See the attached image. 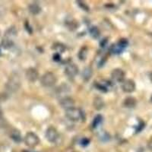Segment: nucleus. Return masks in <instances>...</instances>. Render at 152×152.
Instances as JSON below:
<instances>
[{
  "instance_id": "17",
  "label": "nucleus",
  "mask_w": 152,
  "mask_h": 152,
  "mask_svg": "<svg viewBox=\"0 0 152 152\" xmlns=\"http://www.w3.org/2000/svg\"><path fill=\"white\" fill-rule=\"evenodd\" d=\"M17 33H18V31H17V29L15 28V27L12 26V27H10L7 31H5V36L4 37L10 38V39H12V38L17 36Z\"/></svg>"
},
{
  "instance_id": "1",
  "label": "nucleus",
  "mask_w": 152,
  "mask_h": 152,
  "mask_svg": "<svg viewBox=\"0 0 152 152\" xmlns=\"http://www.w3.org/2000/svg\"><path fill=\"white\" fill-rule=\"evenodd\" d=\"M21 82L20 76L17 73H14L9 77L5 85V88L9 92L15 93L19 90V88H21Z\"/></svg>"
},
{
  "instance_id": "4",
  "label": "nucleus",
  "mask_w": 152,
  "mask_h": 152,
  "mask_svg": "<svg viewBox=\"0 0 152 152\" xmlns=\"http://www.w3.org/2000/svg\"><path fill=\"white\" fill-rule=\"evenodd\" d=\"M24 142L28 147L35 148L40 143V139L35 133L28 132L24 137Z\"/></svg>"
},
{
  "instance_id": "14",
  "label": "nucleus",
  "mask_w": 152,
  "mask_h": 152,
  "mask_svg": "<svg viewBox=\"0 0 152 152\" xmlns=\"http://www.w3.org/2000/svg\"><path fill=\"white\" fill-rule=\"evenodd\" d=\"M28 10H29V12L32 15H37L39 13H40V12H41V8H40V6L38 4L34 2V3L29 5V6H28Z\"/></svg>"
},
{
  "instance_id": "20",
  "label": "nucleus",
  "mask_w": 152,
  "mask_h": 152,
  "mask_svg": "<svg viewBox=\"0 0 152 152\" xmlns=\"http://www.w3.org/2000/svg\"><path fill=\"white\" fill-rule=\"evenodd\" d=\"M87 54H88V49L86 47H84V48L81 49V50L79 52V54H78V56H79V59L81 60H84L85 59L87 56Z\"/></svg>"
},
{
  "instance_id": "23",
  "label": "nucleus",
  "mask_w": 152,
  "mask_h": 152,
  "mask_svg": "<svg viewBox=\"0 0 152 152\" xmlns=\"http://www.w3.org/2000/svg\"><path fill=\"white\" fill-rule=\"evenodd\" d=\"M148 148L151 149V150H152V139L150 141V142H149V143H148Z\"/></svg>"
},
{
  "instance_id": "6",
  "label": "nucleus",
  "mask_w": 152,
  "mask_h": 152,
  "mask_svg": "<svg viewBox=\"0 0 152 152\" xmlns=\"http://www.w3.org/2000/svg\"><path fill=\"white\" fill-rule=\"evenodd\" d=\"M25 77L30 82H35L39 78V72L35 68H29L25 72Z\"/></svg>"
},
{
  "instance_id": "13",
  "label": "nucleus",
  "mask_w": 152,
  "mask_h": 152,
  "mask_svg": "<svg viewBox=\"0 0 152 152\" xmlns=\"http://www.w3.org/2000/svg\"><path fill=\"white\" fill-rule=\"evenodd\" d=\"M13 45H14V42H13V40L10 39V38L4 37L3 39L1 41V46L5 50H9V49L12 48Z\"/></svg>"
},
{
  "instance_id": "18",
  "label": "nucleus",
  "mask_w": 152,
  "mask_h": 152,
  "mask_svg": "<svg viewBox=\"0 0 152 152\" xmlns=\"http://www.w3.org/2000/svg\"><path fill=\"white\" fill-rule=\"evenodd\" d=\"M92 74H93V72H92L91 68L87 67L84 69L83 72H82V78L85 81H88L91 79Z\"/></svg>"
},
{
  "instance_id": "15",
  "label": "nucleus",
  "mask_w": 152,
  "mask_h": 152,
  "mask_svg": "<svg viewBox=\"0 0 152 152\" xmlns=\"http://www.w3.org/2000/svg\"><path fill=\"white\" fill-rule=\"evenodd\" d=\"M11 138H12V140L15 141L17 143L21 142L22 140V136H21V134L20 132V131H18V129H13L11 132L10 134Z\"/></svg>"
},
{
  "instance_id": "9",
  "label": "nucleus",
  "mask_w": 152,
  "mask_h": 152,
  "mask_svg": "<svg viewBox=\"0 0 152 152\" xmlns=\"http://www.w3.org/2000/svg\"><path fill=\"white\" fill-rule=\"evenodd\" d=\"M125 76H126V74L121 69H115L111 72V77H112L113 80L117 81V82H122L124 81Z\"/></svg>"
},
{
  "instance_id": "22",
  "label": "nucleus",
  "mask_w": 152,
  "mask_h": 152,
  "mask_svg": "<svg viewBox=\"0 0 152 152\" xmlns=\"http://www.w3.org/2000/svg\"><path fill=\"white\" fill-rule=\"evenodd\" d=\"M54 49L59 52H62V51H64L65 47L63 45H61L60 43H56V45H54Z\"/></svg>"
},
{
  "instance_id": "10",
  "label": "nucleus",
  "mask_w": 152,
  "mask_h": 152,
  "mask_svg": "<svg viewBox=\"0 0 152 152\" xmlns=\"http://www.w3.org/2000/svg\"><path fill=\"white\" fill-rule=\"evenodd\" d=\"M122 89L126 93H132L135 90V84L134 81L131 79H127L123 81L122 85Z\"/></svg>"
},
{
  "instance_id": "3",
  "label": "nucleus",
  "mask_w": 152,
  "mask_h": 152,
  "mask_svg": "<svg viewBox=\"0 0 152 152\" xmlns=\"http://www.w3.org/2000/svg\"><path fill=\"white\" fill-rule=\"evenodd\" d=\"M40 83L45 88H52L56 83V77L53 72H46L42 75Z\"/></svg>"
},
{
  "instance_id": "2",
  "label": "nucleus",
  "mask_w": 152,
  "mask_h": 152,
  "mask_svg": "<svg viewBox=\"0 0 152 152\" xmlns=\"http://www.w3.org/2000/svg\"><path fill=\"white\" fill-rule=\"evenodd\" d=\"M66 116L69 120L78 122L83 118V112L77 107H72L66 110Z\"/></svg>"
},
{
  "instance_id": "21",
  "label": "nucleus",
  "mask_w": 152,
  "mask_h": 152,
  "mask_svg": "<svg viewBox=\"0 0 152 152\" xmlns=\"http://www.w3.org/2000/svg\"><path fill=\"white\" fill-rule=\"evenodd\" d=\"M101 121H102V116H100V115H97V116L94 118V122H93L94 127L96 128V127L100 124Z\"/></svg>"
},
{
  "instance_id": "12",
  "label": "nucleus",
  "mask_w": 152,
  "mask_h": 152,
  "mask_svg": "<svg viewBox=\"0 0 152 152\" xmlns=\"http://www.w3.org/2000/svg\"><path fill=\"white\" fill-rule=\"evenodd\" d=\"M104 101L103 100V98L100 97H96L94 99L93 101V106L94 107V109H96L97 110H102L104 107Z\"/></svg>"
},
{
  "instance_id": "24",
  "label": "nucleus",
  "mask_w": 152,
  "mask_h": 152,
  "mask_svg": "<svg viewBox=\"0 0 152 152\" xmlns=\"http://www.w3.org/2000/svg\"><path fill=\"white\" fill-rule=\"evenodd\" d=\"M1 118H2V109H1V107H0V119Z\"/></svg>"
},
{
  "instance_id": "19",
  "label": "nucleus",
  "mask_w": 152,
  "mask_h": 152,
  "mask_svg": "<svg viewBox=\"0 0 152 152\" xmlns=\"http://www.w3.org/2000/svg\"><path fill=\"white\" fill-rule=\"evenodd\" d=\"M90 33L93 37L97 38L98 37L99 35H100V31H99L98 28L97 27H92L90 29Z\"/></svg>"
},
{
  "instance_id": "8",
  "label": "nucleus",
  "mask_w": 152,
  "mask_h": 152,
  "mask_svg": "<svg viewBox=\"0 0 152 152\" xmlns=\"http://www.w3.org/2000/svg\"><path fill=\"white\" fill-rule=\"evenodd\" d=\"M59 104L62 107V108H63V109L66 110L70 109L72 107H74L75 101L72 97L67 96V97L59 99Z\"/></svg>"
},
{
  "instance_id": "5",
  "label": "nucleus",
  "mask_w": 152,
  "mask_h": 152,
  "mask_svg": "<svg viewBox=\"0 0 152 152\" xmlns=\"http://www.w3.org/2000/svg\"><path fill=\"white\" fill-rule=\"evenodd\" d=\"M46 138L51 143H56L59 138V135L56 129L50 126L46 131Z\"/></svg>"
},
{
  "instance_id": "16",
  "label": "nucleus",
  "mask_w": 152,
  "mask_h": 152,
  "mask_svg": "<svg viewBox=\"0 0 152 152\" xmlns=\"http://www.w3.org/2000/svg\"><path fill=\"white\" fill-rule=\"evenodd\" d=\"M136 100L135 98L132 97H126L124 100V102H123V105L125 106L127 108H132V107H135L136 105Z\"/></svg>"
},
{
  "instance_id": "11",
  "label": "nucleus",
  "mask_w": 152,
  "mask_h": 152,
  "mask_svg": "<svg viewBox=\"0 0 152 152\" xmlns=\"http://www.w3.org/2000/svg\"><path fill=\"white\" fill-rule=\"evenodd\" d=\"M71 91V88L67 84H62L59 88H57V95L59 99L62 97H67V94Z\"/></svg>"
},
{
  "instance_id": "7",
  "label": "nucleus",
  "mask_w": 152,
  "mask_h": 152,
  "mask_svg": "<svg viewBox=\"0 0 152 152\" xmlns=\"http://www.w3.org/2000/svg\"><path fill=\"white\" fill-rule=\"evenodd\" d=\"M65 73L69 78H74L78 73V67L74 63H70L65 68Z\"/></svg>"
},
{
  "instance_id": "25",
  "label": "nucleus",
  "mask_w": 152,
  "mask_h": 152,
  "mask_svg": "<svg viewBox=\"0 0 152 152\" xmlns=\"http://www.w3.org/2000/svg\"><path fill=\"white\" fill-rule=\"evenodd\" d=\"M150 78H151V81H152V73H151V75H150Z\"/></svg>"
}]
</instances>
